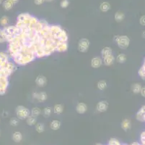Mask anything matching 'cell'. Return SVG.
<instances>
[{
	"label": "cell",
	"mask_w": 145,
	"mask_h": 145,
	"mask_svg": "<svg viewBox=\"0 0 145 145\" xmlns=\"http://www.w3.org/2000/svg\"><path fill=\"white\" fill-rule=\"evenodd\" d=\"M36 58L37 57L33 50L28 44H26L22 46L21 51L12 59L17 66H26L34 61Z\"/></svg>",
	"instance_id": "6da1fadb"
},
{
	"label": "cell",
	"mask_w": 145,
	"mask_h": 145,
	"mask_svg": "<svg viewBox=\"0 0 145 145\" xmlns=\"http://www.w3.org/2000/svg\"><path fill=\"white\" fill-rule=\"evenodd\" d=\"M3 31L6 35V39L7 42H12L13 40L20 34L21 31L16 26H8L4 27Z\"/></svg>",
	"instance_id": "7a4b0ae2"
},
{
	"label": "cell",
	"mask_w": 145,
	"mask_h": 145,
	"mask_svg": "<svg viewBox=\"0 0 145 145\" xmlns=\"http://www.w3.org/2000/svg\"><path fill=\"white\" fill-rule=\"evenodd\" d=\"M115 41L117 44L118 46L121 49H126L130 45V39L128 38V36L126 35H121V36H117L114 37Z\"/></svg>",
	"instance_id": "3957f363"
},
{
	"label": "cell",
	"mask_w": 145,
	"mask_h": 145,
	"mask_svg": "<svg viewBox=\"0 0 145 145\" xmlns=\"http://www.w3.org/2000/svg\"><path fill=\"white\" fill-rule=\"evenodd\" d=\"M16 115L20 120H26L31 115V110L23 105H19L16 107Z\"/></svg>",
	"instance_id": "277c9868"
},
{
	"label": "cell",
	"mask_w": 145,
	"mask_h": 145,
	"mask_svg": "<svg viewBox=\"0 0 145 145\" xmlns=\"http://www.w3.org/2000/svg\"><path fill=\"white\" fill-rule=\"evenodd\" d=\"M89 46H90L89 40L87 38H82L79 41L77 49L82 53H85L89 50Z\"/></svg>",
	"instance_id": "5b68a950"
},
{
	"label": "cell",
	"mask_w": 145,
	"mask_h": 145,
	"mask_svg": "<svg viewBox=\"0 0 145 145\" xmlns=\"http://www.w3.org/2000/svg\"><path fill=\"white\" fill-rule=\"evenodd\" d=\"M9 86V80L7 77L0 76V95L6 93L7 88Z\"/></svg>",
	"instance_id": "8992f818"
},
{
	"label": "cell",
	"mask_w": 145,
	"mask_h": 145,
	"mask_svg": "<svg viewBox=\"0 0 145 145\" xmlns=\"http://www.w3.org/2000/svg\"><path fill=\"white\" fill-rule=\"evenodd\" d=\"M103 65V60L101 57L97 56V57H92L90 61V66L92 68L98 69L101 68Z\"/></svg>",
	"instance_id": "52a82bcc"
},
{
	"label": "cell",
	"mask_w": 145,
	"mask_h": 145,
	"mask_svg": "<svg viewBox=\"0 0 145 145\" xmlns=\"http://www.w3.org/2000/svg\"><path fill=\"white\" fill-rule=\"evenodd\" d=\"M49 26V24L48 23V22L46 20H43V19L39 20H38V22L36 23V25L34 26V31L36 32V34H39L40 32L43 29H45L46 27H47V26Z\"/></svg>",
	"instance_id": "ba28073f"
},
{
	"label": "cell",
	"mask_w": 145,
	"mask_h": 145,
	"mask_svg": "<svg viewBox=\"0 0 145 145\" xmlns=\"http://www.w3.org/2000/svg\"><path fill=\"white\" fill-rule=\"evenodd\" d=\"M62 28L61 26L59 25H51L50 26V32L51 34V36L53 37V39L56 41V38L58 37L60 32L62 31Z\"/></svg>",
	"instance_id": "9c48e42d"
},
{
	"label": "cell",
	"mask_w": 145,
	"mask_h": 145,
	"mask_svg": "<svg viewBox=\"0 0 145 145\" xmlns=\"http://www.w3.org/2000/svg\"><path fill=\"white\" fill-rule=\"evenodd\" d=\"M33 97L34 100H37L38 102H43L47 100L48 96L45 91H41V92H33Z\"/></svg>",
	"instance_id": "30bf717a"
},
{
	"label": "cell",
	"mask_w": 145,
	"mask_h": 145,
	"mask_svg": "<svg viewBox=\"0 0 145 145\" xmlns=\"http://www.w3.org/2000/svg\"><path fill=\"white\" fill-rule=\"evenodd\" d=\"M108 102L106 100H101L96 105V110L98 113H105L108 109Z\"/></svg>",
	"instance_id": "8fae6325"
},
{
	"label": "cell",
	"mask_w": 145,
	"mask_h": 145,
	"mask_svg": "<svg viewBox=\"0 0 145 145\" xmlns=\"http://www.w3.org/2000/svg\"><path fill=\"white\" fill-rule=\"evenodd\" d=\"M36 83L39 87H44L47 84V78L43 75H39L36 78Z\"/></svg>",
	"instance_id": "7c38bea8"
},
{
	"label": "cell",
	"mask_w": 145,
	"mask_h": 145,
	"mask_svg": "<svg viewBox=\"0 0 145 145\" xmlns=\"http://www.w3.org/2000/svg\"><path fill=\"white\" fill-rule=\"evenodd\" d=\"M68 39H69V36H68L67 32L64 29H62V31L60 32V34H59L58 37L56 38V42H67L68 41Z\"/></svg>",
	"instance_id": "4fadbf2b"
},
{
	"label": "cell",
	"mask_w": 145,
	"mask_h": 145,
	"mask_svg": "<svg viewBox=\"0 0 145 145\" xmlns=\"http://www.w3.org/2000/svg\"><path fill=\"white\" fill-rule=\"evenodd\" d=\"M87 104H85L84 102H79L77 105H76V112L78 114H84L87 111Z\"/></svg>",
	"instance_id": "5bb4252c"
},
{
	"label": "cell",
	"mask_w": 145,
	"mask_h": 145,
	"mask_svg": "<svg viewBox=\"0 0 145 145\" xmlns=\"http://www.w3.org/2000/svg\"><path fill=\"white\" fill-rule=\"evenodd\" d=\"M69 49L68 42H58L56 46V52H65Z\"/></svg>",
	"instance_id": "9a60e30c"
},
{
	"label": "cell",
	"mask_w": 145,
	"mask_h": 145,
	"mask_svg": "<svg viewBox=\"0 0 145 145\" xmlns=\"http://www.w3.org/2000/svg\"><path fill=\"white\" fill-rule=\"evenodd\" d=\"M7 62H9L8 54L3 52H0V69L4 68Z\"/></svg>",
	"instance_id": "2e32d148"
},
{
	"label": "cell",
	"mask_w": 145,
	"mask_h": 145,
	"mask_svg": "<svg viewBox=\"0 0 145 145\" xmlns=\"http://www.w3.org/2000/svg\"><path fill=\"white\" fill-rule=\"evenodd\" d=\"M136 118L140 122H145V105L142 106L136 114Z\"/></svg>",
	"instance_id": "e0dca14e"
},
{
	"label": "cell",
	"mask_w": 145,
	"mask_h": 145,
	"mask_svg": "<svg viewBox=\"0 0 145 145\" xmlns=\"http://www.w3.org/2000/svg\"><path fill=\"white\" fill-rule=\"evenodd\" d=\"M103 65L106 66H112L116 61V57L113 54H111L108 57H105L103 59Z\"/></svg>",
	"instance_id": "ac0fdd59"
},
{
	"label": "cell",
	"mask_w": 145,
	"mask_h": 145,
	"mask_svg": "<svg viewBox=\"0 0 145 145\" xmlns=\"http://www.w3.org/2000/svg\"><path fill=\"white\" fill-rule=\"evenodd\" d=\"M111 54H113V50L111 47L109 46H105L103 49L101 50V57L103 59L105 57H108Z\"/></svg>",
	"instance_id": "d6986e66"
},
{
	"label": "cell",
	"mask_w": 145,
	"mask_h": 145,
	"mask_svg": "<svg viewBox=\"0 0 145 145\" xmlns=\"http://www.w3.org/2000/svg\"><path fill=\"white\" fill-rule=\"evenodd\" d=\"M62 123L59 120H53L50 123V128L53 131H57L61 128Z\"/></svg>",
	"instance_id": "ffe728a7"
},
{
	"label": "cell",
	"mask_w": 145,
	"mask_h": 145,
	"mask_svg": "<svg viewBox=\"0 0 145 145\" xmlns=\"http://www.w3.org/2000/svg\"><path fill=\"white\" fill-rule=\"evenodd\" d=\"M142 87V86L141 85V83H134V84H132V86H131V91L135 94H140Z\"/></svg>",
	"instance_id": "44dd1931"
},
{
	"label": "cell",
	"mask_w": 145,
	"mask_h": 145,
	"mask_svg": "<svg viewBox=\"0 0 145 145\" xmlns=\"http://www.w3.org/2000/svg\"><path fill=\"white\" fill-rule=\"evenodd\" d=\"M31 16L32 15L30 13H28V12L21 13L17 16V21H28V20H30Z\"/></svg>",
	"instance_id": "7402d4cb"
},
{
	"label": "cell",
	"mask_w": 145,
	"mask_h": 145,
	"mask_svg": "<svg viewBox=\"0 0 145 145\" xmlns=\"http://www.w3.org/2000/svg\"><path fill=\"white\" fill-rule=\"evenodd\" d=\"M131 127V120L129 119H124L121 122V128L124 131H128Z\"/></svg>",
	"instance_id": "603a6c76"
},
{
	"label": "cell",
	"mask_w": 145,
	"mask_h": 145,
	"mask_svg": "<svg viewBox=\"0 0 145 145\" xmlns=\"http://www.w3.org/2000/svg\"><path fill=\"white\" fill-rule=\"evenodd\" d=\"M53 113L56 115H60L63 113L64 111V105L62 104H56L53 106Z\"/></svg>",
	"instance_id": "cb8c5ba5"
},
{
	"label": "cell",
	"mask_w": 145,
	"mask_h": 145,
	"mask_svg": "<svg viewBox=\"0 0 145 145\" xmlns=\"http://www.w3.org/2000/svg\"><path fill=\"white\" fill-rule=\"evenodd\" d=\"M127 60V57L126 55L124 53H119L118 54L117 57L116 58V62L120 64H123V63H126V61Z\"/></svg>",
	"instance_id": "d4e9b609"
},
{
	"label": "cell",
	"mask_w": 145,
	"mask_h": 145,
	"mask_svg": "<svg viewBox=\"0 0 145 145\" xmlns=\"http://www.w3.org/2000/svg\"><path fill=\"white\" fill-rule=\"evenodd\" d=\"M22 139V134L20 133V131H16L14 134H12V140L14 142L19 143L20 142Z\"/></svg>",
	"instance_id": "484cf974"
},
{
	"label": "cell",
	"mask_w": 145,
	"mask_h": 145,
	"mask_svg": "<svg viewBox=\"0 0 145 145\" xmlns=\"http://www.w3.org/2000/svg\"><path fill=\"white\" fill-rule=\"evenodd\" d=\"M111 4L110 3L108 2H103L100 5V10L101 11L103 12H106L109 11L111 10Z\"/></svg>",
	"instance_id": "4316f807"
},
{
	"label": "cell",
	"mask_w": 145,
	"mask_h": 145,
	"mask_svg": "<svg viewBox=\"0 0 145 145\" xmlns=\"http://www.w3.org/2000/svg\"><path fill=\"white\" fill-rule=\"evenodd\" d=\"M124 18H125V15L123 14L122 12H117L115 13L114 19L118 23L122 22L124 20Z\"/></svg>",
	"instance_id": "83f0119b"
},
{
	"label": "cell",
	"mask_w": 145,
	"mask_h": 145,
	"mask_svg": "<svg viewBox=\"0 0 145 145\" xmlns=\"http://www.w3.org/2000/svg\"><path fill=\"white\" fill-rule=\"evenodd\" d=\"M107 86H108V83L106 82V81L105 80H101L99 81L97 83V88L101 90V91H104L107 88Z\"/></svg>",
	"instance_id": "f1b7e54d"
},
{
	"label": "cell",
	"mask_w": 145,
	"mask_h": 145,
	"mask_svg": "<svg viewBox=\"0 0 145 145\" xmlns=\"http://www.w3.org/2000/svg\"><path fill=\"white\" fill-rule=\"evenodd\" d=\"M13 5H14V3L12 2L10 0H5L2 3L3 8L5 10H7V11L10 10L12 8Z\"/></svg>",
	"instance_id": "f546056e"
},
{
	"label": "cell",
	"mask_w": 145,
	"mask_h": 145,
	"mask_svg": "<svg viewBox=\"0 0 145 145\" xmlns=\"http://www.w3.org/2000/svg\"><path fill=\"white\" fill-rule=\"evenodd\" d=\"M26 123L28 125H36L37 123V118L33 116V115H30L28 118L26 119Z\"/></svg>",
	"instance_id": "4dcf8cb0"
},
{
	"label": "cell",
	"mask_w": 145,
	"mask_h": 145,
	"mask_svg": "<svg viewBox=\"0 0 145 145\" xmlns=\"http://www.w3.org/2000/svg\"><path fill=\"white\" fill-rule=\"evenodd\" d=\"M41 113L42 110H41V108L38 107H33V108L31 109V115H33V116L36 117V118H38Z\"/></svg>",
	"instance_id": "1f68e13d"
},
{
	"label": "cell",
	"mask_w": 145,
	"mask_h": 145,
	"mask_svg": "<svg viewBox=\"0 0 145 145\" xmlns=\"http://www.w3.org/2000/svg\"><path fill=\"white\" fill-rule=\"evenodd\" d=\"M38 19L35 16H31V17L30 18V23H29V26H28V29H34V26L36 25V23L38 22Z\"/></svg>",
	"instance_id": "d6a6232c"
},
{
	"label": "cell",
	"mask_w": 145,
	"mask_h": 145,
	"mask_svg": "<svg viewBox=\"0 0 145 145\" xmlns=\"http://www.w3.org/2000/svg\"><path fill=\"white\" fill-rule=\"evenodd\" d=\"M42 114L45 118H48L52 114V109L49 107H46L43 109L42 110Z\"/></svg>",
	"instance_id": "836d02e7"
},
{
	"label": "cell",
	"mask_w": 145,
	"mask_h": 145,
	"mask_svg": "<svg viewBox=\"0 0 145 145\" xmlns=\"http://www.w3.org/2000/svg\"><path fill=\"white\" fill-rule=\"evenodd\" d=\"M36 130L38 133H43L45 131V125L41 123H37L36 125Z\"/></svg>",
	"instance_id": "e575fe53"
},
{
	"label": "cell",
	"mask_w": 145,
	"mask_h": 145,
	"mask_svg": "<svg viewBox=\"0 0 145 145\" xmlns=\"http://www.w3.org/2000/svg\"><path fill=\"white\" fill-rule=\"evenodd\" d=\"M138 74L142 80H145V65H143L139 70Z\"/></svg>",
	"instance_id": "d590c367"
},
{
	"label": "cell",
	"mask_w": 145,
	"mask_h": 145,
	"mask_svg": "<svg viewBox=\"0 0 145 145\" xmlns=\"http://www.w3.org/2000/svg\"><path fill=\"white\" fill-rule=\"evenodd\" d=\"M9 23V18L8 17H7V16H3V17H1V19H0V24H1V26H4V27H5Z\"/></svg>",
	"instance_id": "8d00e7d4"
},
{
	"label": "cell",
	"mask_w": 145,
	"mask_h": 145,
	"mask_svg": "<svg viewBox=\"0 0 145 145\" xmlns=\"http://www.w3.org/2000/svg\"><path fill=\"white\" fill-rule=\"evenodd\" d=\"M6 41H7V39H6L5 34L3 31V29H0V43L2 44Z\"/></svg>",
	"instance_id": "74e56055"
},
{
	"label": "cell",
	"mask_w": 145,
	"mask_h": 145,
	"mask_svg": "<svg viewBox=\"0 0 145 145\" xmlns=\"http://www.w3.org/2000/svg\"><path fill=\"white\" fill-rule=\"evenodd\" d=\"M19 120L18 118H12L9 120V123L12 126H17L19 123Z\"/></svg>",
	"instance_id": "f35d334b"
},
{
	"label": "cell",
	"mask_w": 145,
	"mask_h": 145,
	"mask_svg": "<svg viewBox=\"0 0 145 145\" xmlns=\"http://www.w3.org/2000/svg\"><path fill=\"white\" fill-rule=\"evenodd\" d=\"M69 4V0H62V2H60V6L62 8H67V7Z\"/></svg>",
	"instance_id": "ab89813d"
},
{
	"label": "cell",
	"mask_w": 145,
	"mask_h": 145,
	"mask_svg": "<svg viewBox=\"0 0 145 145\" xmlns=\"http://www.w3.org/2000/svg\"><path fill=\"white\" fill-rule=\"evenodd\" d=\"M139 23L140 25H142V26H145V15H142V17H140Z\"/></svg>",
	"instance_id": "60d3db41"
},
{
	"label": "cell",
	"mask_w": 145,
	"mask_h": 145,
	"mask_svg": "<svg viewBox=\"0 0 145 145\" xmlns=\"http://www.w3.org/2000/svg\"><path fill=\"white\" fill-rule=\"evenodd\" d=\"M45 0H34V3L36 5H41L42 4H43Z\"/></svg>",
	"instance_id": "b9f144b4"
},
{
	"label": "cell",
	"mask_w": 145,
	"mask_h": 145,
	"mask_svg": "<svg viewBox=\"0 0 145 145\" xmlns=\"http://www.w3.org/2000/svg\"><path fill=\"white\" fill-rule=\"evenodd\" d=\"M140 94L144 98H145V86L142 87V89H141V91H140Z\"/></svg>",
	"instance_id": "7bdbcfd3"
},
{
	"label": "cell",
	"mask_w": 145,
	"mask_h": 145,
	"mask_svg": "<svg viewBox=\"0 0 145 145\" xmlns=\"http://www.w3.org/2000/svg\"><path fill=\"white\" fill-rule=\"evenodd\" d=\"M12 2L14 3V4H15V3H17V2H18V0H10Z\"/></svg>",
	"instance_id": "ee69618b"
},
{
	"label": "cell",
	"mask_w": 145,
	"mask_h": 145,
	"mask_svg": "<svg viewBox=\"0 0 145 145\" xmlns=\"http://www.w3.org/2000/svg\"><path fill=\"white\" fill-rule=\"evenodd\" d=\"M142 37L144 39H145V31H144L142 32Z\"/></svg>",
	"instance_id": "f6af8a7d"
},
{
	"label": "cell",
	"mask_w": 145,
	"mask_h": 145,
	"mask_svg": "<svg viewBox=\"0 0 145 145\" xmlns=\"http://www.w3.org/2000/svg\"><path fill=\"white\" fill-rule=\"evenodd\" d=\"M51 1H53V0H45V2H51Z\"/></svg>",
	"instance_id": "bcb514c9"
},
{
	"label": "cell",
	"mask_w": 145,
	"mask_h": 145,
	"mask_svg": "<svg viewBox=\"0 0 145 145\" xmlns=\"http://www.w3.org/2000/svg\"><path fill=\"white\" fill-rule=\"evenodd\" d=\"M3 2H4L3 0H0V4H2Z\"/></svg>",
	"instance_id": "7dc6e473"
},
{
	"label": "cell",
	"mask_w": 145,
	"mask_h": 145,
	"mask_svg": "<svg viewBox=\"0 0 145 145\" xmlns=\"http://www.w3.org/2000/svg\"><path fill=\"white\" fill-rule=\"evenodd\" d=\"M96 145H102V144H97Z\"/></svg>",
	"instance_id": "c3c4849f"
}]
</instances>
